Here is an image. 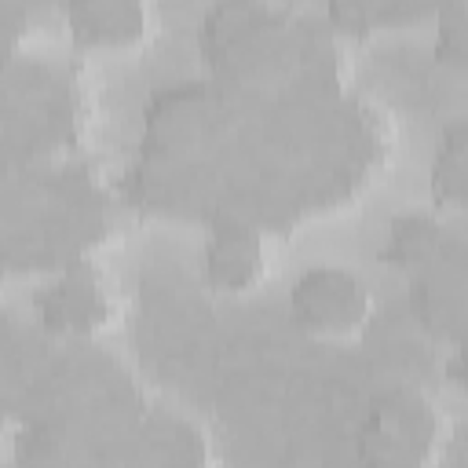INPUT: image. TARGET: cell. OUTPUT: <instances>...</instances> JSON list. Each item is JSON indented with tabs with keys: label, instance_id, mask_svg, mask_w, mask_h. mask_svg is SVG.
Here are the masks:
<instances>
[{
	"label": "cell",
	"instance_id": "1",
	"mask_svg": "<svg viewBox=\"0 0 468 468\" xmlns=\"http://www.w3.org/2000/svg\"><path fill=\"white\" fill-rule=\"evenodd\" d=\"M435 413L428 399L410 388H391L369 402L358 431V453L366 468H424L435 457Z\"/></svg>",
	"mask_w": 468,
	"mask_h": 468
},
{
	"label": "cell",
	"instance_id": "2",
	"mask_svg": "<svg viewBox=\"0 0 468 468\" xmlns=\"http://www.w3.org/2000/svg\"><path fill=\"white\" fill-rule=\"evenodd\" d=\"M289 311L300 325L318 333H351L369 322V285L340 263H311L289 289Z\"/></svg>",
	"mask_w": 468,
	"mask_h": 468
},
{
	"label": "cell",
	"instance_id": "3",
	"mask_svg": "<svg viewBox=\"0 0 468 468\" xmlns=\"http://www.w3.org/2000/svg\"><path fill=\"white\" fill-rule=\"evenodd\" d=\"M410 307L413 322H420L431 336L450 340V347H461L468 307V245H457L435 263L413 271Z\"/></svg>",
	"mask_w": 468,
	"mask_h": 468
},
{
	"label": "cell",
	"instance_id": "4",
	"mask_svg": "<svg viewBox=\"0 0 468 468\" xmlns=\"http://www.w3.org/2000/svg\"><path fill=\"white\" fill-rule=\"evenodd\" d=\"M33 303L51 329H69V333H88L102 325L110 314V300L99 274L80 260L69 263L62 274H55L48 285H40Z\"/></svg>",
	"mask_w": 468,
	"mask_h": 468
},
{
	"label": "cell",
	"instance_id": "5",
	"mask_svg": "<svg viewBox=\"0 0 468 468\" xmlns=\"http://www.w3.org/2000/svg\"><path fill=\"white\" fill-rule=\"evenodd\" d=\"M263 230L256 223H245V219H219L212 223V234L205 241V274L216 289H245L260 278L263 271Z\"/></svg>",
	"mask_w": 468,
	"mask_h": 468
},
{
	"label": "cell",
	"instance_id": "6",
	"mask_svg": "<svg viewBox=\"0 0 468 468\" xmlns=\"http://www.w3.org/2000/svg\"><path fill=\"white\" fill-rule=\"evenodd\" d=\"M464 245V234L450 223H442L431 212H402L391 219L388 230V249L384 260L406 267V271H420L428 263H435L439 256H446L450 249Z\"/></svg>",
	"mask_w": 468,
	"mask_h": 468
},
{
	"label": "cell",
	"instance_id": "7",
	"mask_svg": "<svg viewBox=\"0 0 468 468\" xmlns=\"http://www.w3.org/2000/svg\"><path fill=\"white\" fill-rule=\"evenodd\" d=\"M66 18L84 44H128L146 33L150 11L135 0H77L66 7Z\"/></svg>",
	"mask_w": 468,
	"mask_h": 468
},
{
	"label": "cell",
	"instance_id": "8",
	"mask_svg": "<svg viewBox=\"0 0 468 468\" xmlns=\"http://www.w3.org/2000/svg\"><path fill=\"white\" fill-rule=\"evenodd\" d=\"M468 190V121L464 113H453L435 143L431 157V194L446 208H461Z\"/></svg>",
	"mask_w": 468,
	"mask_h": 468
},
{
	"label": "cell",
	"instance_id": "9",
	"mask_svg": "<svg viewBox=\"0 0 468 468\" xmlns=\"http://www.w3.org/2000/svg\"><path fill=\"white\" fill-rule=\"evenodd\" d=\"M435 55L450 66H464V58H468V4L464 0H453V4L439 7Z\"/></svg>",
	"mask_w": 468,
	"mask_h": 468
}]
</instances>
